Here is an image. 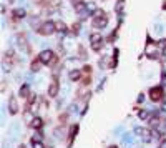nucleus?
<instances>
[{"mask_svg":"<svg viewBox=\"0 0 166 148\" xmlns=\"http://www.w3.org/2000/svg\"><path fill=\"white\" fill-rule=\"evenodd\" d=\"M57 28H55V23H43V25L38 28V33L42 35H48V33H53Z\"/></svg>","mask_w":166,"mask_h":148,"instance_id":"obj_2","label":"nucleus"},{"mask_svg":"<svg viewBox=\"0 0 166 148\" xmlns=\"http://www.w3.org/2000/svg\"><path fill=\"white\" fill-rule=\"evenodd\" d=\"M32 146H33V148H45L42 141H38V138H37V136H33V138H32Z\"/></svg>","mask_w":166,"mask_h":148,"instance_id":"obj_11","label":"nucleus"},{"mask_svg":"<svg viewBox=\"0 0 166 148\" xmlns=\"http://www.w3.org/2000/svg\"><path fill=\"white\" fill-rule=\"evenodd\" d=\"M28 92H30V88H28V85H27V83H25V85H22V88H20V97L27 98L28 95H30Z\"/></svg>","mask_w":166,"mask_h":148,"instance_id":"obj_9","label":"nucleus"},{"mask_svg":"<svg viewBox=\"0 0 166 148\" xmlns=\"http://www.w3.org/2000/svg\"><path fill=\"white\" fill-rule=\"evenodd\" d=\"M81 78V70H73L70 72V80H73V82H76V80Z\"/></svg>","mask_w":166,"mask_h":148,"instance_id":"obj_8","label":"nucleus"},{"mask_svg":"<svg viewBox=\"0 0 166 148\" xmlns=\"http://www.w3.org/2000/svg\"><path fill=\"white\" fill-rule=\"evenodd\" d=\"M8 112L12 113V115H15V113L18 112V103H17V100L10 97V100H8Z\"/></svg>","mask_w":166,"mask_h":148,"instance_id":"obj_4","label":"nucleus"},{"mask_svg":"<svg viewBox=\"0 0 166 148\" xmlns=\"http://www.w3.org/2000/svg\"><path fill=\"white\" fill-rule=\"evenodd\" d=\"M38 58L42 60V63H53V52H50V50L42 52Z\"/></svg>","mask_w":166,"mask_h":148,"instance_id":"obj_3","label":"nucleus"},{"mask_svg":"<svg viewBox=\"0 0 166 148\" xmlns=\"http://www.w3.org/2000/svg\"><path fill=\"white\" fill-rule=\"evenodd\" d=\"M55 28H57V30H62V32H63V30H67L65 25H63L62 22H57V23H55Z\"/></svg>","mask_w":166,"mask_h":148,"instance_id":"obj_13","label":"nucleus"},{"mask_svg":"<svg viewBox=\"0 0 166 148\" xmlns=\"http://www.w3.org/2000/svg\"><path fill=\"white\" fill-rule=\"evenodd\" d=\"M40 65H42V60H40V58L33 60V63H32V72H38V70H40Z\"/></svg>","mask_w":166,"mask_h":148,"instance_id":"obj_10","label":"nucleus"},{"mask_svg":"<svg viewBox=\"0 0 166 148\" xmlns=\"http://www.w3.org/2000/svg\"><path fill=\"white\" fill-rule=\"evenodd\" d=\"M28 125H30V128H35V130H40V128L43 127V120L42 118H38V117H35L33 118V120L28 123Z\"/></svg>","mask_w":166,"mask_h":148,"instance_id":"obj_7","label":"nucleus"},{"mask_svg":"<svg viewBox=\"0 0 166 148\" xmlns=\"http://www.w3.org/2000/svg\"><path fill=\"white\" fill-rule=\"evenodd\" d=\"M140 117H141V118H146V117H148V113H146L145 110H141V112H140Z\"/></svg>","mask_w":166,"mask_h":148,"instance_id":"obj_14","label":"nucleus"},{"mask_svg":"<svg viewBox=\"0 0 166 148\" xmlns=\"http://www.w3.org/2000/svg\"><path fill=\"white\" fill-rule=\"evenodd\" d=\"M150 98L153 100V102H161V100H163V88L161 87L150 88Z\"/></svg>","mask_w":166,"mask_h":148,"instance_id":"obj_1","label":"nucleus"},{"mask_svg":"<svg viewBox=\"0 0 166 148\" xmlns=\"http://www.w3.org/2000/svg\"><path fill=\"white\" fill-rule=\"evenodd\" d=\"M58 88H60V87H58V82H57V80H53L52 85L48 87V95H50V97H57V95H58Z\"/></svg>","mask_w":166,"mask_h":148,"instance_id":"obj_6","label":"nucleus"},{"mask_svg":"<svg viewBox=\"0 0 166 148\" xmlns=\"http://www.w3.org/2000/svg\"><path fill=\"white\" fill-rule=\"evenodd\" d=\"M91 47H93L95 50H100V47H101V37L98 35V33L91 35Z\"/></svg>","mask_w":166,"mask_h":148,"instance_id":"obj_5","label":"nucleus"},{"mask_svg":"<svg viewBox=\"0 0 166 148\" xmlns=\"http://www.w3.org/2000/svg\"><path fill=\"white\" fill-rule=\"evenodd\" d=\"M108 148H120V146H116V145H110Z\"/></svg>","mask_w":166,"mask_h":148,"instance_id":"obj_15","label":"nucleus"},{"mask_svg":"<svg viewBox=\"0 0 166 148\" xmlns=\"http://www.w3.org/2000/svg\"><path fill=\"white\" fill-rule=\"evenodd\" d=\"M76 130H78V127H76V125H73V127H71V130H70V145H71L73 138H75V135H76Z\"/></svg>","mask_w":166,"mask_h":148,"instance_id":"obj_12","label":"nucleus"}]
</instances>
